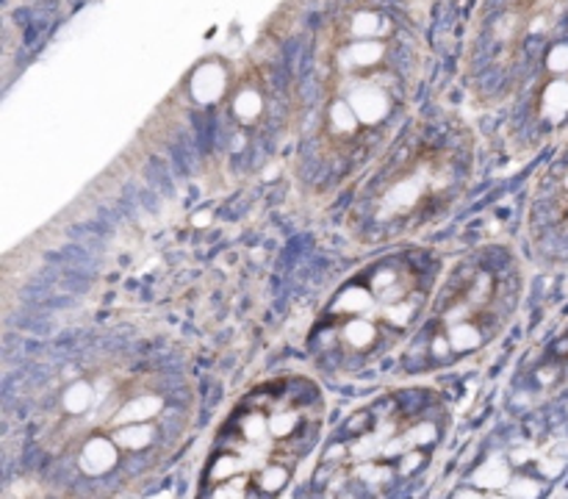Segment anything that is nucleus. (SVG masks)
<instances>
[{
	"label": "nucleus",
	"mask_w": 568,
	"mask_h": 499,
	"mask_svg": "<svg viewBox=\"0 0 568 499\" xmlns=\"http://www.w3.org/2000/svg\"><path fill=\"white\" fill-rule=\"evenodd\" d=\"M381 20L369 33L358 28L344 42H333L327 64L311 72L297 177L314 197L358 183L394 144L416 55L399 26L377 39Z\"/></svg>",
	"instance_id": "nucleus-1"
},
{
	"label": "nucleus",
	"mask_w": 568,
	"mask_h": 499,
	"mask_svg": "<svg viewBox=\"0 0 568 499\" xmlns=\"http://www.w3.org/2000/svg\"><path fill=\"white\" fill-rule=\"evenodd\" d=\"M444 275V258L430 247L399 244L366 261L327 297L308 330L316 366L353 375L408 347Z\"/></svg>",
	"instance_id": "nucleus-2"
},
{
	"label": "nucleus",
	"mask_w": 568,
	"mask_h": 499,
	"mask_svg": "<svg viewBox=\"0 0 568 499\" xmlns=\"http://www.w3.org/2000/svg\"><path fill=\"white\" fill-rule=\"evenodd\" d=\"M475 175V142L447 122L397 139L355 183L349 197V236L361 244L408 242L460 203Z\"/></svg>",
	"instance_id": "nucleus-3"
},
{
	"label": "nucleus",
	"mask_w": 568,
	"mask_h": 499,
	"mask_svg": "<svg viewBox=\"0 0 568 499\" xmlns=\"http://www.w3.org/2000/svg\"><path fill=\"white\" fill-rule=\"evenodd\" d=\"M322 430V394L308 377H277L239 399L205 464L200 499H275Z\"/></svg>",
	"instance_id": "nucleus-4"
},
{
	"label": "nucleus",
	"mask_w": 568,
	"mask_h": 499,
	"mask_svg": "<svg viewBox=\"0 0 568 499\" xmlns=\"http://www.w3.org/2000/svg\"><path fill=\"white\" fill-rule=\"evenodd\" d=\"M527 277L508 244H483L444 269L419 330L403 355L405 371L453 366L497 342L516 319Z\"/></svg>",
	"instance_id": "nucleus-5"
},
{
	"label": "nucleus",
	"mask_w": 568,
	"mask_h": 499,
	"mask_svg": "<svg viewBox=\"0 0 568 499\" xmlns=\"http://www.w3.org/2000/svg\"><path fill=\"white\" fill-rule=\"evenodd\" d=\"M444 399L403 388L344 421L320 466L316 482L331 499H375L416 475L444 430Z\"/></svg>",
	"instance_id": "nucleus-6"
},
{
	"label": "nucleus",
	"mask_w": 568,
	"mask_h": 499,
	"mask_svg": "<svg viewBox=\"0 0 568 499\" xmlns=\"http://www.w3.org/2000/svg\"><path fill=\"white\" fill-rule=\"evenodd\" d=\"M527 236L544 264L568 261V150L538 175L532 186Z\"/></svg>",
	"instance_id": "nucleus-7"
}]
</instances>
